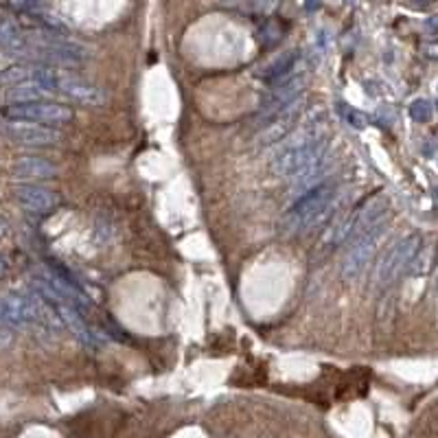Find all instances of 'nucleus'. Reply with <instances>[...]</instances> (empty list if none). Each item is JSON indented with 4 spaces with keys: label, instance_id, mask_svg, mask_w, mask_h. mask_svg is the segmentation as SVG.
<instances>
[{
    "label": "nucleus",
    "instance_id": "f257e3e1",
    "mask_svg": "<svg viewBox=\"0 0 438 438\" xmlns=\"http://www.w3.org/2000/svg\"><path fill=\"white\" fill-rule=\"evenodd\" d=\"M327 158V141L325 138H307L303 143H294L283 147L274 156L272 171L278 177H287V180H296L303 173L311 171L315 165H320Z\"/></svg>",
    "mask_w": 438,
    "mask_h": 438
},
{
    "label": "nucleus",
    "instance_id": "f03ea898",
    "mask_svg": "<svg viewBox=\"0 0 438 438\" xmlns=\"http://www.w3.org/2000/svg\"><path fill=\"white\" fill-rule=\"evenodd\" d=\"M18 55H35L37 59L57 66H77L88 57V51L73 42L53 33H37L23 39V46L15 51Z\"/></svg>",
    "mask_w": 438,
    "mask_h": 438
},
{
    "label": "nucleus",
    "instance_id": "7ed1b4c3",
    "mask_svg": "<svg viewBox=\"0 0 438 438\" xmlns=\"http://www.w3.org/2000/svg\"><path fill=\"white\" fill-rule=\"evenodd\" d=\"M33 79L46 86L51 92H59L73 101L82 106H104L108 101L106 90H101L94 84H88L84 79H79L75 75L57 73L49 66H33Z\"/></svg>",
    "mask_w": 438,
    "mask_h": 438
},
{
    "label": "nucleus",
    "instance_id": "20e7f679",
    "mask_svg": "<svg viewBox=\"0 0 438 438\" xmlns=\"http://www.w3.org/2000/svg\"><path fill=\"white\" fill-rule=\"evenodd\" d=\"M333 197H335V184L327 182V180L323 184L313 187L311 191L303 193L301 197H296L289 213H287L289 230L298 232V230L313 228L327 215V211L331 208Z\"/></svg>",
    "mask_w": 438,
    "mask_h": 438
},
{
    "label": "nucleus",
    "instance_id": "39448f33",
    "mask_svg": "<svg viewBox=\"0 0 438 438\" xmlns=\"http://www.w3.org/2000/svg\"><path fill=\"white\" fill-rule=\"evenodd\" d=\"M5 121H23V123H37V125H64L73 121V110L57 106V104H23V106H5Z\"/></svg>",
    "mask_w": 438,
    "mask_h": 438
},
{
    "label": "nucleus",
    "instance_id": "423d86ee",
    "mask_svg": "<svg viewBox=\"0 0 438 438\" xmlns=\"http://www.w3.org/2000/svg\"><path fill=\"white\" fill-rule=\"evenodd\" d=\"M384 222L380 224H375L373 228H368L366 232L362 234H357L353 237V244L349 248V252L344 254V261H342V278H357L360 276L368 263H370V258L375 254V248L377 244H380V239L384 234Z\"/></svg>",
    "mask_w": 438,
    "mask_h": 438
},
{
    "label": "nucleus",
    "instance_id": "0eeeda50",
    "mask_svg": "<svg viewBox=\"0 0 438 438\" xmlns=\"http://www.w3.org/2000/svg\"><path fill=\"white\" fill-rule=\"evenodd\" d=\"M421 250V237L419 234H410L406 239H401L399 244H394L390 248V252L384 256V261L377 268V285L386 287L388 283H392L396 276H399L410 263L412 258L419 254Z\"/></svg>",
    "mask_w": 438,
    "mask_h": 438
},
{
    "label": "nucleus",
    "instance_id": "6e6552de",
    "mask_svg": "<svg viewBox=\"0 0 438 438\" xmlns=\"http://www.w3.org/2000/svg\"><path fill=\"white\" fill-rule=\"evenodd\" d=\"M5 136L11 143L23 147H53L62 141V134L53 127H44L37 123H23V121H5Z\"/></svg>",
    "mask_w": 438,
    "mask_h": 438
},
{
    "label": "nucleus",
    "instance_id": "1a4fd4ad",
    "mask_svg": "<svg viewBox=\"0 0 438 438\" xmlns=\"http://www.w3.org/2000/svg\"><path fill=\"white\" fill-rule=\"evenodd\" d=\"M301 112H303V99L301 101L296 99L294 104H289L281 112H276L274 116H270L261 127V134H258V143L261 145H274L278 141H283V138L296 127Z\"/></svg>",
    "mask_w": 438,
    "mask_h": 438
},
{
    "label": "nucleus",
    "instance_id": "9d476101",
    "mask_svg": "<svg viewBox=\"0 0 438 438\" xmlns=\"http://www.w3.org/2000/svg\"><path fill=\"white\" fill-rule=\"evenodd\" d=\"M37 305L18 294H7L3 301V327L5 329H25L27 325L35 323Z\"/></svg>",
    "mask_w": 438,
    "mask_h": 438
},
{
    "label": "nucleus",
    "instance_id": "9b49d317",
    "mask_svg": "<svg viewBox=\"0 0 438 438\" xmlns=\"http://www.w3.org/2000/svg\"><path fill=\"white\" fill-rule=\"evenodd\" d=\"M13 197L20 206L27 208L29 213H35V215H44L57 206V195L44 187L18 184V187H13Z\"/></svg>",
    "mask_w": 438,
    "mask_h": 438
},
{
    "label": "nucleus",
    "instance_id": "f8f14e48",
    "mask_svg": "<svg viewBox=\"0 0 438 438\" xmlns=\"http://www.w3.org/2000/svg\"><path fill=\"white\" fill-rule=\"evenodd\" d=\"M46 94H51V90L46 86L35 82V79H27V82L13 84L5 90V106L37 104V101H44Z\"/></svg>",
    "mask_w": 438,
    "mask_h": 438
},
{
    "label": "nucleus",
    "instance_id": "ddd939ff",
    "mask_svg": "<svg viewBox=\"0 0 438 438\" xmlns=\"http://www.w3.org/2000/svg\"><path fill=\"white\" fill-rule=\"evenodd\" d=\"M11 173L18 177H29V180H46V177H53L57 173V169L46 158L25 156V158H15L11 163Z\"/></svg>",
    "mask_w": 438,
    "mask_h": 438
},
{
    "label": "nucleus",
    "instance_id": "4468645a",
    "mask_svg": "<svg viewBox=\"0 0 438 438\" xmlns=\"http://www.w3.org/2000/svg\"><path fill=\"white\" fill-rule=\"evenodd\" d=\"M294 64H296V53H285L283 57H278L274 64H270L265 68L263 79H265V82H270V84H276V86L283 84L285 82V75L292 73Z\"/></svg>",
    "mask_w": 438,
    "mask_h": 438
},
{
    "label": "nucleus",
    "instance_id": "2eb2a0df",
    "mask_svg": "<svg viewBox=\"0 0 438 438\" xmlns=\"http://www.w3.org/2000/svg\"><path fill=\"white\" fill-rule=\"evenodd\" d=\"M410 114H412L414 121L427 123L430 118H432V114H434V108H432L430 101H425V99H419V101H414V104L410 106Z\"/></svg>",
    "mask_w": 438,
    "mask_h": 438
},
{
    "label": "nucleus",
    "instance_id": "dca6fc26",
    "mask_svg": "<svg viewBox=\"0 0 438 438\" xmlns=\"http://www.w3.org/2000/svg\"><path fill=\"white\" fill-rule=\"evenodd\" d=\"M276 3H278V0H254V3H252V9H254L256 13H270V11H274Z\"/></svg>",
    "mask_w": 438,
    "mask_h": 438
},
{
    "label": "nucleus",
    "instance_id": "f3484780",
    "mask_svg": "<svg viewBox=\"0 0 438 438\" xmlns=\"http://www.w3.org/2000/svg\"><path fill=\"white\" fill-rule=\"evenodd\" d=\"M261 438H270V436H261Z\"/></svg>",
    "mask_w": 438,
    "mask_h": 438
}]
</instances>
